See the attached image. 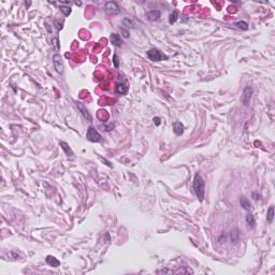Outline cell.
<instances>
[{"label":"cell","mask_w":275,"mask_h":275,"mask_svg":"<svg viewBox=\"0 0 275 275\" xmlns=\"http://www.w3.org/2000/svg\"><path fill=\"white\" fill-rule=\"evenodd\" d=\"M253 198H254V200H258L259 199V195H257V192H253Z\"/></svg>","instance_id":"28"},{"label":"cell","mask_w":275,"mask_h":275,"mask_svg":"<svg viewBox=\"0 0 275 275\" xmlns=\"http://www.w3.org/2000/svg\"><path fill=\"white\" fill-rule=\"evenodd\" d=\"M53 65H54V68L56 69L59 74L63 73V70H65V66H63V58L59 54H55L53 56Z\"/></svg>","instance_id":"3"},{"label":"cell","mask_w":275,"mask_h":275,"mask_svg":"<svg viewBox=\"0 0 275 275\" xmlns=\"http://www.w3.org/2000/svg\"><path fill=\"white\" fill-rule=\"evenodd\" d=\"M192 187H194L195 194H196L197 198L199 199V201H203L204 195H205V184H204V181H203V178H202V176L200 175L199 173H197L196 175H195Z\"/></svg>","instance_id":"1"},{"label":"cell","mask_w":275,"mask_h":275,"mask_svg":"<svg viewBox=\"0 0 275 275\" xmlns=\"http://www.w3.org/2000/svg\"><path fill=\"white\" fill-rule=\"evenodd\" d=\"M177 17H178V11L174 10L172 13L170 14V16H169V23L174 24L176 22V19H177Z\"/></svg>","instance_id":"18"},{"label":"cell","mask_w":275,"mask_h":275,"mask_svg":"<svg viewBox=\"0 0 275 275\" xmlns=\"http://www.w3.org/2000/svg\"><path fill=\"white\" fill-rule=\"evenodd\" d=\"M52 45L54 46L56 51H59L60 50V44H59V39L57 37L56 38H53L52 39Z\"/></svg>","instance_id":"20"},{"label":"cell","mask_w":275,"mask_h":275,"mask_svg":"<svg viewBox=\"0 0 275 275\" xmlns=\"http://www.w3.org/2000/svg\"><path fill=\"white\" fill-rule=\"evenodd\" d=\"M55 25H57V26H56V27H57V29H58V30H60V29H63V23H60V24H59V23H58V22H55Z\"/></svg>","instance_id":"27"},{"label":"cell","mask_w":275,"mask_h":275,"mask_svg":"<svg viewBox=\"0 0 275 275\" xmlns=\"http://www.w3.org/2000/svg\"><path fill=\"white\" fill-rule=\"evenodd\" d=\"M123 24L124 25H126L127 24V27H130V28H134V24L132 23V22L130 21V19H125L123 21Z\"/></svg>","instance_id":"22"},{"label":"cell","mask_w":275,"mask_h":275,"mask_svg":"<svg viewBox=\"0 0 275 275\" xmlns=\"http://www.w3.org/2000/svg\"><path fill=\"white\" fill-rule=\"evenodd\" d=\"M121 31L123 32V36H124V38H129V32L127 31V30H125L124 28H121Z\"/></svg>","instance_id":"25"},{"label":"cell","mask_w":275,"mask_h":275,"mask_svg":"<svg viewBox=\"0 0 275 275\" xmlns=\"http://www.w3.org/2000/svg\"><path fill=\"white\" fill-rule=\"evenodd\" d=\"M114 127H115V125H114V124H111L110 126H107V127H105V130H107V131H110V130H112V129L114 128Z\"/></svg>","instance_id":"26"},{"label":"cell","mask_w":275,"mask_h":275,"mask_svg":"<svg viewBox=\"0 0 275 275\" xmlns=\"http://www.w3.org/2000/svg\"><path fill=\"white\" fill-rule=\"evenodd\" d=\"M146 55L153 61H161L162 59H168V56L163 55L162 53L160 52L159 50H157V48H152V50L147 51Z\"/></svg>","instance_id":"2"},{"label":"cell","mask_w":275,"mask_h":275,"mask_svg":"<svg viewBox=\"0 0 275 275\" xmlns=\"http://www.w3.org/2000/svg\"><path fill=\"white\" fill-rule=\"evenodd\" d=\"M252 95H253V88L252 86H246L244 88V92H243V96H242V102L244 104L246 105L249 103L250 99H252Z\"/></svg>","instance_id":"6"},{"label":"cell","mask_w":275,"mask_h":275,"mask_svg":"<svg viewBox=\"0 0 275 275\" xmlns=\"http://www.w3.org/2000/svg\"><path fill=\"white\" fill-rule=\"evenodd\" d=\"M230 238H231V242L233 243H236L238 241V238H240V232H238V229H233L230 232Z\"/></svg>","instance_id":"15"},{"label":"cell","mask_w":275,"mask_h":275,"mask_svg":"<svg viewBox=\"0 0 275 275\" xmlns=\"http://www.w3.org/2000/svg\"><path fill=\"white\" fill-rule=\"evenodd\" d=\"M60 11L66 16H68V15H70V13H71V8L70 7H60Z\"/></svg>","instance_id":"21"},{"label":"cell","mask_w":275,"mask_h":275,"mask_svg":"<svg viewBox=\"0 0 275 275\" xmlns=\"http://www.w3.org/2000/svg\"><path fill=\"white\" fill-rule=\"evenodd\" d=\"M240 204H241V206H243V209H245V210H247V211L252 210V204H250L249 200L247 199V198H245V197H241V198H240Z\"/></svg>","instance_id":"14"},{"label":"cell","mask_w":275,"mask_h":275,"mask_svg":"<svg viewBox=\"0 0 275 275\" xmlns=\"http://www.w3.org/2000/svg\"><path fill=\"white\" fill-rule=\"evenodd\" d=\"M86 138L90 142H99L100 140H101V136H100V133L94 128V127H89L88 128L87 133H86Z\"/></svg>","instance_id":"4"},{"label":"cell","mask_w":275,"mask_h":275,"mask_svg":"<svg viewBox=\"0 0 275 275\" xmlns=\"http://www.w3.org/2000/svg\"><path fill=\"white\" fill-rule=\"evenodd\" d=\"M236 26L238 27V28L242 29V30H247V29H248V24H247L246 22H244V21L238 22V23L236 24Z\"/></svg>","instance_id":"19"},{"label":"cell","mask_w":275,"mask_h":275,"mask_svg":"<svg viewBox=\"0 0 275 275\" xmlns=\"http://www.w3.org/2000/svg\"><path fill=\"white\" fill-rule=\"evenodd\" d=\"M273 218H274V207L270 206L269 211H268V214H267V220L268 223H272L273 221Z\"/></svg>","instance_id":"17"},{"label":"cell","mask_w":275,"mask_h":275,"mask_svg":"<svg viewBox=\"0 0 275 275\" xmlns=\"http://www.w3.org/2000/svg\"><path fill=\"white\" fill-rule=\"evenodd\" d=\"M153 121H154V124L156 126H159L160 123H161V121H160V117H154L153 118Z\"/></svg>","instance_id":"24"},{"label":"cell","mask_w":275,"mask_h":275,"mask_svg":"<svg viewBox=\"0 0 275 275\" xmlns=\"http://www.w3.org/2000/svg\"><path fill=\"white\" fill-rule=\"evenodd\" d=\"M128 85L126 84V83H118L117 85L115 86V92L117 95H127V92H128Z\"/></svg>","instance_id":"7"},{"label":"cell","mask_w":275,"mask_h":275,"mask_svg":"<svg viewBox=\"0 0 275 275\" xmlns=\"http://www.w3.org/2000/svg\"><path fill=\"white\" fill-rule=\"evenodd\" d=\"M104 10L112 14H118L121 12V8L115 1H107L104 5Z\"/></svg>","instance_id":"5"},{"label":"cell","mask_w":275,"mask_h":275,"mask_svg":"<svg viewBox=\"0 0 275 275\" xmlns=\"http://www.w3.org/2000/svg\"><path fill=\"white\" fill-rule=\"evenodd\" d=\"M76 107H79V110L81 111L82 115L84 116V118H86V119H87V121H92V115L89 114V112H88V111H87V109L84 107V105L82 104L81 102H76Z\"/></svg>","instance_id":"8"},{"label":"cell","mask_w":275,"mask_h":275,"mask_svg":"<svg viewBox=\"0 0 275 275\" xmlns=\"http://www.w3.org/2000/svg\"><path fill=\"white\" fill-rule=\"evenodd\" d=\"M59 145L61 146V148L63 149V152L66 153V155L68 156L69 158H74V153L72 152V149H71V147L69 146L66 142H63V141H60L59 142Z\"/></svg>","instance_id":"9"},{"label":"cell","mask_w":275,"mask_h":275,"mask_svg":"<svg viewBox=\"0 0 275 275\" xmlns=\"http://www.w3.org/2000/svg\"><path fill=\"white\" fill-rule=\"evenodd\" d=\"M160 15H161V13H160L159 10H152L146 13V19L148 21H157L160 17Z\"/></svg>","instance_id":"11"},{"label":"cell","mask_w":275,"mask_h":275,"mask_svg":"<svg viewBox=\"0 0 275 275\" xmlns=\"http://www.w3.org/2000/svg\"><path fill=\"white\" fill-rule=\"evenodd\" d=\"M113 63H114V67H115V68H118V66H119V61H118V57H117L116 54L113 56Z\"/></svg>","instance_id":"23"},{"label":"cell","mask_w":275,"mask_h":275,"mask_svg":"<svg viewBox=\"0 0 275 275\" xmlns=\"http://www.w3.org/2000/svg\"><path fill=\"white\" fill-rule=\"evenodd\" d=\"M173 131L176 136H182L184 133V125L181 121H175L173 124Z\"/></svg>","instance_id":"12"},{"label":"cell","mask_w":275,"mask_h":275,"mask_svg":"<svg viewBox=\"0 0 275 275\" xmlns=\"http://www.w3.org/2000/svg\"><path fill=\"white\" fill-rule=\"evenodd\" d=\"M111 42H112L113 45H115L116 47H121L123 45V41H121V38L119 34H112L110 37Z\"/></svg>","instance_id":"10"},{"label":"cell","mask_w":275,"mask_h":275,"mask_svg":"<svg viewBox=\"0 0 275 275\" xmlns=\"http://www.w3.org/2000/svg\"><path fill=\"white\" fill-rule=\"evenodd\" d=\"M246 223L248 224L249 227L254 228L255 224H256V221H255V218H254V215L250 214V213H249L248 215H246Z\"/></svg>","instance_id":"16"},{"label":"cell","mask_w":275,"mask_h":275,"mask_svg":"<svg viewBox=\"0 0 275 275\" xmlns=\"http://www.w3.org/2000/svg\"><path fill=\"white\" fill-rule=\"evenodd\" d=\"M46 263L53 268H57L60 265V261H59L57 258H55L54 256H51V255L46 257Z\"/></svg>","instance_id":"13"}]
</instances>
